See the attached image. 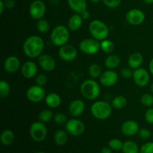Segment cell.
Listing matches in <instances>:
<instances>
[{"label": "cell", "instance_id": "cell-1", "mask_svg": "<svg viewBox=\"0 0 153 153\" xmlns=\"http://www.w3.org/2000/svg\"><path fill=\"white\" fill-rule=\"evenodd\" d=\"M44 41L40 36L31 35L27 37L22 45V51L28 58L34 59L42 55L44 49Z\"/></svg>", "mask_w": 153, "mask_h": 153}, {"label": "cell", "instance_id": "cell-2", "mask_svg": "<svg viewBox=\"0 0 153 153\" xmlns=\"http://www.w3.org/2000/svg\"><path fill=\"white\" fill-rule=\"evenodd\" d=\"M80 92L82 97L86 100H95L100 96L101 88L100 84L95 79H88L81 84Z\"/></svg>", "mask_w": 153, "mask_h": 153}, {"label": "cell", "instance_id": "cell-3", "mask_svg": "<svg viewBox=\"0 0 153 153\" xmlns=\"http://www.w3.org/2000/svg\"><path fill=\"white\" fill-rule=\"evenodd\" d=\"M70 40V29L65 25H59L52 29L50 34V40L55 46L61 47L67 44Z\"/></svg>", "mask_w": 153, "mask_h": 153}, {"label": "cell", "instance_id": "cell-4", "mask_svg": "<svg viewBox=\"0 0 153 153\" xmlns=\"http://www.w3.org/2000/svg\"><path fill=\"white\" fill-rule=\"evenodd\" d=\"M91 112L96 119L105 120L111 115L112 106L105 101H96L91 105Z\"/></svg>", "mask_w": 153, "mask_h": 153}, {"label": "cell", "instance_id": "cell-5", "mask_svg": "<svg viewBox=\"0 0 153 153\" xmlns=\"http://www.w3.org/2000/svg\"><path fill=\"white\" fill-rule=\"evenodd\" d=\"M89 31L92 37L97 39L99 41H102L107 38L109 34L108 25L100 19L91 21L89 25Z\"/></svg>", "mask_w": 153, "mask_h": 153}, {"label": "cell", "instance_id": "cell-6", "mask_svg": "<svg viewBox=\"0 0 153 153\" xmlns=\"http://www.w3.org/2000/svg\"><path fill=\"white\" fill-rule=\"evenodd\" d=\"M79 49L85 55H96L101 49L100 41L94 37H88V38L83 39L79 43Z\"/></svg>", "mask_w": 153, "mask_h": 153}, {"label": "cell", "instance_id": "cell-7", "mask_svg": "<svg viewBox=\"0 0 153 153\" xmlns=\"http://www.w3.org/2000/svg\"><path fill=\"white\" fill-rule=\"evenodd\" d=\"M47 128L44 123L40 121L33 123L29 128V134L34 141L41 142L46 139L47 136Z\"/></svg>", "mask_w": 153, "mask_h": 153}, {"label": "cell", "instance_id": "cell-8", "mask_svg": "<svg viewBox=\"0 0 153 153\" xmlns=\"http://www.w3.org/2000/svg\"><path fill=\"white\" fill-rule=\"evenodd\" d=\"M46 96V91L43 87L37 85H32L26 91V98L33 103L40 102L42 100H45Z\"/></svg>", "mask_w": 153, "mask_h": 153}, {"label": "cell", "instance_id": "cell-9", "mask_svg": "<svg viewBox=\"0 0 153 153\" xmlns=\"http://www.w3.org/2000/svg\"><path fill=\"white\" fill-rule=\"evenodd\" d=\"M65 128L67 132L69 134L74 137L82 135L85 130V126L82 120L76 118H72V119L67 120L66 123Z\"/></svg>", "mask_w": 153, "mask_h": 153}, {"label": "cell", "instance_id": "cell-10", "mask_svg": "<svg viewBox=\"0 0 153 153\" xmlns=\"http://www.w3.org/2000/svg\"><path fill=\"white\" fill-rule=\"evenodd\" d=\"M46 4L42 0H34L29 6L30 16L35 20L43 19L46 13Z\"/></svg>", "mask_w": 153, "mask_h": 153}, {"label": "cell", "instance_id": "cell-11", "mask_svg": "<svg viewBox=\"0 0 153 153\" xmlns=\"http://www.w3.org/2000/svg\"><path fill=\"white\" fill-rule=\"evenodd\" d=\"M58 56L62 61L65 62H72L77 58V49L73 45L66 44L59 47Z\"/></svg>", "mask_w": 153, "mask_h": 153}, {"label": "cell", "instance_id": "cell-12", "mask_svg": "<svg viewBox=\"0 0 153 153\" xmlns=\"http://www.w3.org/2000/svg\"><path fill=\"white\" fill-rule=\"evenodd\" d=\"M132 79L136 85L140 88L146 87L150 80L149 73L144 68H137L133 70Z\"/></svg>", "mask_w": 153, "mask_h": 153}, {"label": "cell", "instance_id": "cell-13", "mask_svg": "<svg viewBox=\"0 0 153 153\" xmlns=\"http://www.w3.org/2000/svg\"><path fill=\"white\" fill-rule=\"evenodd\" d=\"M145 16L144 12L138 8H132L128 10L126 15V19L127 22L131 25H140L144 22Z\"/></svg>", "mask_w": 153, "mask_h": 153}, {"label": "cell", "instance_id": "cell-14", "mask_svg": "<svg viewBox=\"0 0 153 153\" xmlns=\"http://www.w3.org/2000/svg\"><path fill=\"white\" fill-rule=\"evenodd\" d=\"M118 81V75L114 70H108L102 72L100 77V82L104 87H112L117 84Z\"/></svg>", "mask_w": 153, "mask_h": 153}, {"label": "cell", "instance_id": "cell-15", "mask_svg": "<svg viewBox=\"0 0 153 153\" xmlns=\"http://www.w3.org/2000/svg\"><path fill=\"white\" fill-rule=\"evenodd\" d=\"M39 66L46 72H52L56 67L55 60L48 54H42L37 58Z\"/></svg>", "mask_w": 153, "mask_h": 153}, {"label": "cell", "instance_id": "cell-16", "mask_svg": "<svg viewBox=\"0 0 153 153\" xmlns=\"http://www.w3.org/2000/svg\"><path fill=\"white\" fill-rule=\"evenodd\" d=\"M3 67L6 73H15L21 67V63L19 58L15 55H10L5 58L3 64Z\"/></svg>", "mask_w": 153, "mask_h": 153}, {"label": "cell", "instance_id": "cell-17", "mask_svg": "<svg viewBox=\"0 0 153 153\" xmlns=\"http://www.w3.org/2000/svg\"><path fill=\"white\" fill-rule=\"evenodd\" d=\"M37 65L33 61H27L21 66V73L25 79H32L37 73Z\"/></svg>", "mask_w": 153, "mask_h": 153}, {"label": "cell", "instance_id": "cell-18", "mask_svg": "<svg viewBox=\"0 0 153 153\" xmlns=\"http://www.w3.org/2000/svg\"><path fill=\"white\" fill-rule=\"evenodd\" d=\"M140 130L138 123L134 120H126L121 126V132L126 136L131 137L137 134Z\"/></svg>", "mask_w": 153, "mask_h": 153}, {"label": "cell", "instance_id": "cell-19", "mask_svg": "<svg viewBox=\"0 0 153 153\" xmlns=\"http://www.w3.org/2000/svg\"><path fill=\"white\" fill-rule=\"evenodd\" d=\"M85 104L82 100H74L68 106V112L73 117H79L83 114Z\"/></svg>", "mask_w": 153, "mask_h": 153}, {"label": "cell", "instance_id": "cell-20", "mask_svg": "<svg viewBox=\"0 0 153 153\" xmlns=\"http://www.w3.org/2000/svg\"><path fill=\"white\" fill-rule=\"evenodd\" d=\"M45 103L51 108H57L61 104V97L57 93H49L45 97Z\"/></svg>", "mask_w": 153, "mask_h": 153}, {"label": "cell", "instance_id": "cell-21", "mask_svg": "<svg viewBox=\"0 0 153 153\" xmlns=\"http://www.w3.org/2000/svg\"><path fill=\"white\" fill-rule=\"evenodd\" d=\"M143 63V56L140 52H135L129 55L128 58V67L132 70L140 68Z\"/></svg>", "mask_w": 153, "mask_h": 153}, {"label": "cell", "instance_id": "cell-22", "mask_svg": "<svg viewBox=\"0 0 153 153\" xmlns=\"http://www.w3.org/2000/svg\"><path fill=\"white\" fill-rule=\"evenodd\" d=\"M70 8L76 13H81L87 10L88 3L86 0H67Z\"/></svg>", "mask_w": 153, "mask_h": 153}, {"label": "cell", "instance_id": "cell-23", "mask_svg": "<svg viewBox=\"0 0 153 153\" xmlns=\"http://www.w3.org/2000/svg\"><path fill=\"white\" fill-rule=\"evenodd\" d=\"M84 19L81 16L79 13H76L72 15L68 19L67 22V27L70 29V31H76L82 27V22Z\"/></svg>", "mask_w": 153, "mask_h": 153}, {"label": "cell", "instance_id": "cell-24", "mask_svg": "<svg viewBox=\"0 0 153 153\" xmlns=\"http://www.w3.org/2000/svg\"><path fill=\"white\" fill-rule=\"evenodd\" d=\"M121 62V60L120 56L115 54H108L107 57L105 58L104 61L105 66L106 68L108 70H114V69L117 68L118 66L120 65Z\"/></svg>", "mask_w": 153, "mask_h": 153}, {"label": "cell", "instance_id": "cell-25", "mask_svg": "<svg viewBox=\"0 0 153 153\" xmlns=\"http://www.w3.org/2000/svg\"><path fill=\"white\" fill-rule=\"evenodd\" d=\"M15 135L13 131L10 129L3 130L0 135V141L4 146H10L14 141Z\"/></svg>", "mask_w": 153, "mask_h": 153}, {"label": "cell", "instance_id": "cell-26", "mask_svg": "<svg viewBox=\"0 0 153 153\" xmlns=\"http://www.w3.org/2000/svg\"><path fill=\"white\" fill-rule=\"evenodd\" d=\"M68 140V133L64 130H58L54 134V141L58 146H64Z\"/></svg>", "mask_w": 153, "mask_h": 153}, {"label": "cell", "instance_id": "cell-27", "mask_svg": "<svg viewBox=\"0 0 153 153\" xmlns=\"http://www.w3.org/2000/svg\"><path fill=\"white\" fill-rule=\"evenodd\" d=\"M122 152L123 153H140V149L134 141L127 140L123 143Z\"/></svg>", "mask_w": 153, "mask_h": 153}, {"label": "cell", "instance_id": "cell-28", "mask_svg": "<svg viewBox=\"0 0 153 153\" xmlns=\"http://www.w3.org/2000/svg\"><path fill=\"white\" fill-rule=\"evenodd\" d=\"M111 106L112 108L115 109H120L124 108L127 105V99L124 96H117L112 100L111 101Z\"/></svg>", "mask_w": 153, "mask_h": 153}, {"label": "cell", "instance_id": "cell-29", "mask_svg": "<svg viewBox=\"0 0 153 153\" xmlns=\"http://www.w3.org/2000/svg\"><path fill=\"white\" fill-rule=\"evenodd\" d=\"M102 73V69L98 64H92L88 69V74L93 79H100Z\"/></svg>", "mask_w": 153, "mask_h": 153}, {"label": "cell", "instance_id": "cell-30", "mask_svg": "<svg viewBox=\"0 0 153 153\" xmlns=\"http://www.w3.org/2000/svg\"><path fill=\"white\" fill-rule=\"evenodd\" d=\"M100 48L102 51L106 54H111L115 49V45L112 40L108 39H105V40L100 41Z\"/></svg>", "mask_w": 153, "mask_h": 153}, {"label": "cell", "instance_id": "cell-31", "mask_svg": "<svg viewBox=\"0 0 153 153\" xmlns=\"http://www.w3.org/2000/svg\"><path fill=\"white\" fill-rule=\"evenodd\" d=\"M39 121L42 123H48L54 118L53 113L49 109H44L41 111L38 115Z\"/></svg>", "mask_w": 153, "mask_h": 153}, {"label": "cell", "instance_id": "cell-32", "mask_svg": "<svg viewBox=\"0 0 153 153\" xmlns=\"http://www.w3.org/2000/svg\"><path fill=\"white\" fill-rule=\"evenodd\" d=\"M37 29L40 34H46L50 29V25L46 19L43 18L37 20Z\"/></svg>", "mask_w": 153, "mask_h": 153}, {"label": "cell", "instance_id": "cell-33", "mask_svg": "<svg viewBox=\"0 0 153 153\" xmlns=\"http://www.w3.org/2000/svg\"><path fill=\"white\" fill-rule=\"evenodd\" d=\"M10 84L6 80L0 81V97L1 99L6 98L10 94Z\"/></svg>", "mask_w": 153, "mask_h": 153}, {"label": "cell", "instance_id": "cell-34", "mask_svg": "<svg viewBox=\"0 0 153 153\" xmlns=\"http://www.w3.org/2000/svg\"><path fill=\"white\" fill-rule=\"evenodd\" d=\"M140 103L146 108H151L153 105V96L150 94H144L140 97Z\"/></svg>", "mask_w": 153, "mask_h": 153}, {"label": "cell", "instance_id": "cell-35", "mask_svg": "<svg viewBox=\"0 0 153 153\" xmlns=\"http://www.w3.org/2000/svg\"><path fill=\"white\" fill-rule=\"evenodd\" d=\"M123 143L117 138L111 139L108 142V146L114 151L122 150Z\"/></svg>", "mask_w": 153, "mask_h": 153}, {"label": "cell", "instance_id": "cell-36", "mask_svg": "<svg viewBox=\"0 0 153 153\" xmlns=\"http://www.w3.org/2000/svg\"><path fill=\"white\" fill-rule=\"evenodd\" d=\"M53 119L55 123H57L58 125H64L67 122V117L63 113H57L56 114L54 115Z\"/></svg>", "mask_w": 153, "mask_h": 153}, {"label": "cell", "instance_id": "cell-37", "mask_svg": "<svg viewBox=\"0 0 153 153\" xmlns=\"http://www.w3.org/2000/svg\"><path fill=\"white\" fill-rule=\"evenodd\" d=\"M106 7L109 8H116L120 4L122 0H102Z\"/></svg>", "mask_w": 153, "mask_h": 153}, {"label": "cell", "instance_id": "cell-38", "mask_svg": "<svg viewBox=\"0 0 153 153\" xmlns=\"http://www.w3.org/2000/svg\"><path fill=\"white\" fill-rule=\"evenodd\" d=\"M140 153H153V142H147L142 145Z\"/></svg>", "mask_w": 153, "mask_h": 153}, {"label": "cell", "instance_id": "cell-39", "mask_svg": "<svg viewBox=\"0 0 153 153\" xmlns=\"http://www.w3.org/2000/svg\"><path fill=\"white\" fill-rule=\"evenodd\" d=\"M144 119L147 123L153 124V108H149L144 114Z\"/></svg>", "mask_w": 153, "mask_h": 153}, {"label": "cell", "instance_id": "cell-40", "mask_svg": "<svg viewBox=\"0 0 153 153\" xmlns=\"http://www.w3.org/2000/svg\"><path fill=\"white\" fill-rule=\"evenodd\" d=\"M137 134H138L139 137L141 139H143V140H147V139H149L151 136L150 131L146 128H140V130H139Z\"/></svg>", "mask_w": 153, "mask_h": 153}, {"label": "cell", "instance_id": "cell-41", "mask_svg": "<svg viewBox=\"0 0 153 153\" xmlns=\"http://www.w3.org/2000/svg\"><path fill=\"white\" fill-rule=\"evenodd\" d=\"M121 76L124 79H130V78H132L133 76V70L131 67H124L121 70Z\"/></svg>", "mask_w": 153, "mask_h": 153}, {"label": "cell", "instance_id": "cell-42", "mask_svg": "<svg viewBox=\"0 0 153 153\" xmlns=\"http://www.w3.org/2000/svg\"><path fill=\"white\" fill-rule=\"evenodd\" d=\"M35 82L36 85L43 87L44 85H46V83H47V77H46V75L44 74H39L38 76H37V77H36Z\"/></svg>", "mask_w": 153, "mask_h": 153}, {"label": "cell", "instance_id": "cell-43", "mask_svg": "<svg viewBox=\"0 0 153 153\" xmlns=\"http://www.w3.org/2000/svg\"><path fill=\"white\" fill-rule=\"evenodd\" d=\"M4 4H5L6 8L7 9H11L15 7V4H16V2H15L14 0H4Z\"/></svg>", "mask_w": 153, "mask_h": 153}, {"label": "cell", "instance_id": "cell-44", "mask_svg": "<svg viewBox=\"0 0 153 153\" xmlns=\"http://www.w3.org/2000/svg\"><path fill=\"white\" fill-rule=\"evenodd\" d=\"M79 14L81 15V16H82V19H83L84 20H87V19H89L90 16H91V13H90V12L88 11V10H84L83 12H82V13H79Z\"/></svg>", "mask_w": 153, "mask_h": 153}, {"label": "cell", "instance_id": "cell-45", "mask_svg": "<svg viewBox=\"0 0 153 153\" xmlns=\"http://www.w3.org/2000/svg\"><path fill=\"white\" fill-rule=\"evenodd\" d=\"M5 8H6V6H5V4H4V0H1V1H0V14L1 15L2 14Z\"/></svg>", "mask_w": 153, "mask_h": 153}, {"label": "cell", "instance_id": "cell-46", "mask_svg": "<svg viewBox=\"0 0 153 153\" xmlns=\"http://www.w3.org/2000/svg\"><path fill=\"white\" fill-rule=\"evenodd\" d=\"M100 153H112V149L110 147L108 146H105V147L102 148Z\"/></svg>", "mask_w": 153, "mask_h": 153}, {"label": "cell", "instance_id": "cell-47", "mask_svg": "<svg viewBox=\"0 0 153 153\" xmlns=\"http://www.w3.org/2000/svg\"><path fill=\"white\" fill-rule=\"evenodd\" d=\"M149 72H150V73L153 76V58L150 60V61H149Z\"/></svg>", "mask_w": 153, "mask_h": 153}, {"label": "cell", "instance_id": "cell-48", "mask_svg": "<svg viewBox=\"0 0 153 153\" xmlns=\"http://www.w3.org/2000/svg\"><path fill=\"white\" fill-rule=\"evenodd\" d=\"M143 2L146 4H153V0H143Z\"/></svg>", "mask_w": 153, "mask_h": 153}, {"label": "cell", "instance_id": "cell-49", "mask_svg": "<svg viewBox=\"0 0 153 153\" xmlns=\"http://www.w3.org/2000/svg\"><path fill=\"white\" fill-rule=\"evenodd\" d=\"M90 1H91L92 3H95V4H97V3L100 2L102 0H90Z\"/></svg>", "mask_w": 153, "mask_h": 153}, {"label": "cell", "instance_id": "cell-50", "mask_svg": "<svg viewBox=\"0 0 153 153\" xmlns=\"http://www.w3.org/2000/svg\"><path fill=\"white\" fill-rule=\"evenodd\" d=\"M150 90H151V92L153 94V82L151 84V86H150Z\"/></svg>", "mask_w": 153, "mask_h": 153}, {"label": "cell", "instance_id": "cell-51", "mask_svg": "<svg viewBox=\"0 0 153 153\" xmlns=\"http://www.w3.org/2000/svg\"><path fill=\"white\" fill-rule=\"evenodd\" d=\"M36 153H46V152H43V151H38V152H37Z\"/></svg>", "mask_w": 153, "mask_h": 153}, {"label": "cell", "instance_id": "cell-52", "mask_svg": "<svg viewBox=\"0 0 153 153\" xmlns=\"http://www.w3.org/2000/svg\"><path fill=\"white\" fill-rule=\"evenodd\" d=\"M152 138H153V133H152Z\"/></svg>", "mask_w": 153, "mask_h": 153}]
</instances>
